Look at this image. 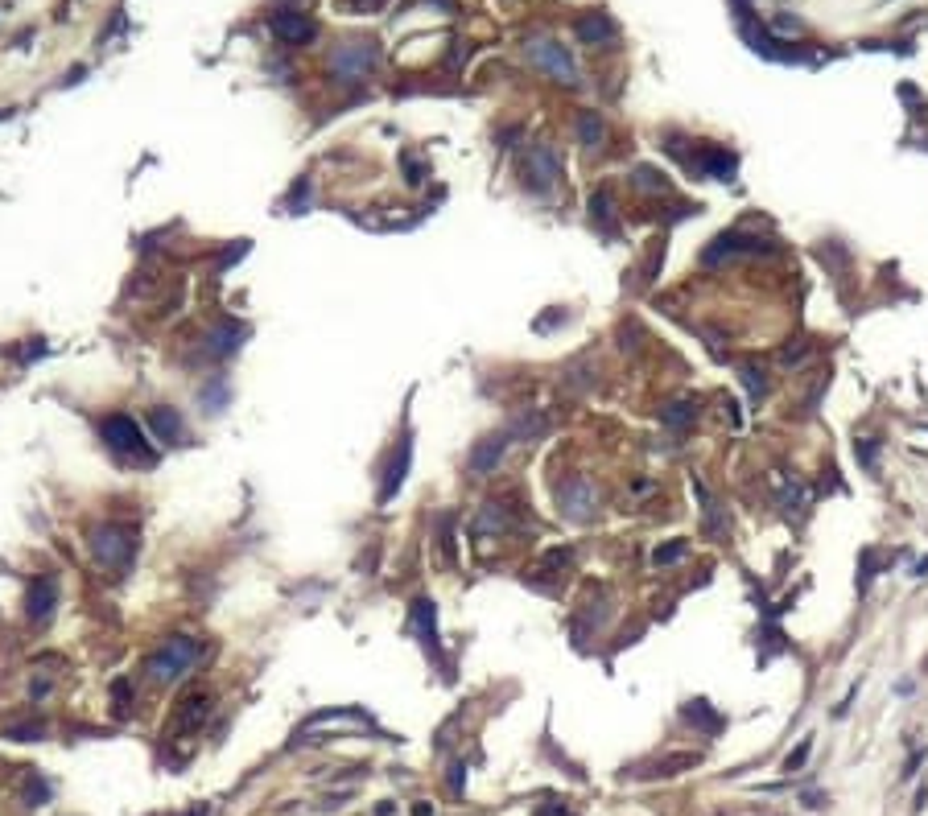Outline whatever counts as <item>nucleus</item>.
<instances>
[{"label":"nucleus","mask_w":928,"mask_h":816,"mask_svg":"<svg viewBox=\"0 0 928 816\" xmlns=\"http://www.w3.org/2000/svg\"><path fill=\"white\" fill-rule=\"evenodd\" d=\"M211 701H214V697L206 693V689H190V693L178 701L174 722H170V725H174V730H182V734H194V730H198V725L211 717Z\"/></svg>","instance_id":"9d476101"},{"label":"nucleus","mask_w":928,"mask_h":816,"mask_svg":"<svg viewBox=\"0 0 928 816\" xmlns=\"http://www.w3.org/2000/svg\"><path fill=\"white\" fill-rule=\"evenodd\" d=\"M524 186H529L532 195H545V190H553L561 178V157L553 153V144H532L529 157H524Z\"/></svg>","instance_id":"423d86ee"},{"label":"nucleus","mask_w":928,"mask_h":816,"mask_svg":"<svg viewBox=\"0 0 928 816\" xmlns=\"http://www.w3.org/2000/svg\"><path fill=\"white\" fill-rule=\"evenodd\" d=\"M87 544H92L95 565H103V569H112V573L128 569V561L136 557V536L124 528V524H95Z\"/></svg>","instance_id":"7ed1b4c3"},{"label":"nucleus","mask_w":928,"mask_h":816,"mask_svg":"<svg viewBox=\"0 0 928 816\" xmlns=\"http://www.w3.org/2000/svg\"><path fill=\"white\" fill-rule=\"evenodd\" d=\"M602 136H607V128H602V116H599V112H582V116H578V141L586 144V149H599Z\"/></svg>","instance_id":"f3484780"},{"label":"nucleus","mask_w":928,"mask_h":816,"mask_svg":"<svg viewBox=\"0 0 928 816\" xmlns=\"http://www.w3.org/2000/svg\"><path fill=\"white\" fill-rule=\"evenodd\" d=\"M128 697H133V681H116V684H112V705H116V714H128Z\"/></svg>","instance_id":"412c9836"},{"label":"nucleus","mask_w":928,"mask_h":816,"mask_svg":"<svg viewBox=\"0 0 928 816\" xmlns=\"http://www.w3.org/2000/svg\"><path fill=\"white\" fill-rule=\"evenodd\" d=\"M149 425H153L157 441H178V438H182V417H178V408H170V404L153 408Z\"/></svg>","instance_id":"4468645a"},{"label":"nucleus","mask_w":928,"mask_h":816,"mask_svg":"<svg viewBox=\"0 0 928 816\" xmlns=\"http://www.w3.org/2000/svg\"><path fill=\"white\" fill-rule=\"evenodd\" d=\"M203 660V639L194 635H170L149 660H144V676L153 684H178L182 676H190Z\"/></svg>","instance_id":"f257e3e1"},{"label":"nucleus","mask_w":928,"mask_h":816,"mask_svg":"<svg viewBox=\"0 0 928 816\" xmlns=\"http://www.w3.org/2000/svg\"><path fill=\"white\" fill-rule=\"evenodd\" d=\"M677 557H685V544H669V549H656V565H669V561H677Z\"/></svg>","instance_id":"4be33fe9"},{"label":"nucleus","mask_w":928,"mask_h":816,"mask_svg":"<svg viewBox=\"0 0 928 816\" xmlns=\"http://www.w3.org/2000/svg\"><path fill=\"white\" fill-rule=\"evenodd\" d=\"M557 508H561V516H565V520H591L594 516V490H591V482L586 479H578V474H573V479H565L557 487Z\"/></svg>","instance_id":"6e6552de"},{"label":"nucleus","mask_w":928,"mask_h":816,"mask_svg":"<svg viewBox=\"0 0 928 816\" xmlns=\"http://www.w3.org/2000/svg\"><path fill=\"white\" fill-rule=\"evenodd\" d=\"M503 528H508V511L500 503H487L479 511V520H475V532H503Z\"/></svg>","instance_id":"6ab92c4d"},{"label":"nucleus","mask_w":928,"mask_h":816,"mask_svg":"<svg viewBox=\"0 0 928 816\" xmlns=\"http://www.w3.org/2000/svg\"><path fill=\"white\" fill-rule=\"evenodd\" d=\"M805 755H809V742H805V746H801V751H796V755H788V763H784V767H788V771H792V767H801V763H805Z\"/></svg>","instance_id":"b1692460"},{"label":"nucleus","mask_w":928,"mask_h":816,"mask_svg":"<svg viewBox=\"0 0 928 816\" xmlns=\"http://www.w3.org/2000/svg\"><path fill=\"white\" fill-rule=\"evenodd\" d=\"M359 4H368V9H376V4H384V0H359Z\"/></svg>","instance_id":"393cba45"},{"label":"nucleus","mask_w":928,"mask_h":816,"mask_svg":"<svg viewBox=\"0 0 928 816\" xmlns=\"http://www.w3.org/2000/svg\"><path fill=\"white\" fill-rule=\"evenodd\" d=\"M190 816H206V812H190Z\"/></svg>","instance_id":"a878e982"},{"label":"nucleus","mask_w":928,"mask_h":816,"mask_svg":"<svg viewBox=\"0 0 928 816\" xmlns=\"http://www.w3.org/2000/svg\"><path fill=\"white\" fill-rule=\"evenodd\" d=\"M578 38L586 41V46H611L615 33H619V25H615L607 13H586V17H578Z\"/></svg>","instance_id":"ddd939ff"},{"label":"nucleus","mask_w":928,"mask_h":816,"mask_svg":"<svg viewBox=\"0 0 928 816\" xmlns=\"http://www.w3.org/2000/svg\"><path fill=\"white\" fill-rule=\"evenodd\" d=\"M755 252H772V244L755 239V235H718L714 247L705 252V265H718L722 256H755Z\"/></svg>","instance_id":"9b49d317"},{"label":"nucleus","mask_w":928,"mask_h":816,"mask_svg":"<svg viewBox=\"0 0 928 816\" xmlns=\"http://www.w3.org/2000/svg\"><path fill=\"white\" fill-rule=\"evenodd\" d=\"M376 62H380L376 41H347V46H338V50L330 54V74H335L338 82H359L376 71Z\"/></svg>","instance_id":"39448f33"},{"label":"nucleus","mask_w":928,"mask_h":816,"mask_svg":"<svg viewBox=\"0 0 928 816\" xmlns=\"http://www.w3.org/2000/svg\"><path fill=\"white\" fill-rule=\"evenodd\" d=\"M268 25H273L276 41H285V46H306V41L318 38L314 17H310V13H302V9H276Z\"/></svg>","instance_id":"0eeeda50"},{"label":"nucleus","mask_w":928,"mask_h":816,"mask_svg":"<svg viewBox=\"0 0 928 816\" xmlns=\"http://www.w3.org/2000/svg\"><path fill=\"white\" fill-rule=\"evenodd\" d=\"M591 223H599L602 235H615V211H611V190L607 186L591 198Z\"/></svg>","instance_id":"dca6fc26"},{"label":"nucleus","mask_w":928,"mask_h":816,"mask_svg":"<svg viewBox=\"0 0 928 816\" xmlns=\"http://www.w3.org/2000/svg\"><path fill=\"white\" fill-rule=\"evenodd\" d=\"M524 58H529V66H537V71H545L549 79L565 82V87H578V66H573V54L561 46V41L553 38H529L524 41Z\"/></svg>","instance_id":"20e7f679"},{"label":"nucleus","mask_w":928,"mask_h":816,"mask_svg":"<svg viewBox=\"0 0 928 816\" xmlns=\"http://www.w3.org/2000/svg\"><path fill=\"white\" fill-rule=\"evenodd\" d=\"M198 396L206 400V412H219V408L227 404V384H223V379H219V376H214L211 384H206V388L198 392Z\"/></svg>","instance_id":"aec40b11"},{"label":"nucleus","mask_w":928,"mask_h":816,"mask_svg":"<svg viewBox=\"0 0 928 816\" xmlns=\"http://www.w3.org/2000/svg\"><path fill=\"white\" fill-rule=\"evenodd\" d=\"M545 433H549V421H545L541 412H524V417H516L508 429V438H529V441L545 438Z\"/></svg>","instance_id":"2eb2a0df"},{"label":"nucleus","mask_w":928,"mask_h":816,"mask_svg":"<svg viewBox=\"0 0 928 816\" xmlns=\"http://www.w3.org/2000/svg\"><path fill=\"white\" fill-rule=\"evenodd\" d=\"M661 421L673 429H685L689 421H697V404H689V400H677V404H664L661 408Z\"/></svg>","instance_id":"a211bd4d"},{"label":"nucleus","mask_w":928,"mask_h":816,"mask_svg":"<svg viewBox=\"0 0 928 816\" xmlns=\"http://www.w3.org/2000/svg\"><path fill=\"white\" fill-rule=\"evenodd\" d=\"M503 449H508V433H491V438H483L479 446L470 449V458H467L470 474H491V470L500 466Z\"/></svg>","instance_id":"f8f14e48"},{"label":"nucleus","mask_w":928,"mask_h":816,"mask_svg":"<svg viewBox=\"0 0 928 816\" xmlns=\"http://www.w3.org/2000/svg\"><path fill=\"white\" fill-rule=\"evenodd\" d=\"M100 438H103V446L112 449L116 458L133 462V466H153V462H157L153 446H149V438H144V429L136 425L128 412H112V417H103L100 421Z\"/></svg>","instance_id":"f03ea898"},{"label":"nucleus","mask_w":928,"mask_h":816,"mask_svg":"<svg viewBox=\"0 0 928 816\" xmlns=\"http://www.w3.org/2000/svg\"><path fill=\"white\" fill-rule=\"evenodd\" d=\"M743 379H747V388H751L755 396L764 392V376H759V371H751V368H747V371H743Z\"/></svg>","instance_id":"5701e85b"},{"label":"nucleus","mask_w":928,"mask_h":816,"mask_svg":"<svg viewBox=\"0 0 928 816\" xmlns=\"http://www.w3.org/2000/svg\"><path fill=\"white\" fill-rule=\"evenodd\" d=\"M58 577L54 573H38L30 582V594H25V614H30V622H50L54 606H58Z\"/></svg>","instance_id":"1a4fd4ad"}]
</instances>
